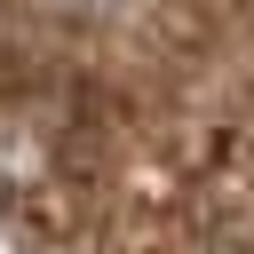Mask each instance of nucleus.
I'll use <instances>...</instances> for the list:
<instances>
[{
    "instance_id": "f257e3e1",
    "label": "nucleus",
    "mask_w": 254,
    "mask_h": 254,
    "mask_svg": "<svg viewBox=\"0 0 254 254\" xmlns=\"http://www.w3.org/2000/svg\"><path fill=\"white\" fill-rule=\"evenodd\" d=\"M48 8H64V16H103V8H119V0H48Z\"/></svg>"
},
{
    "instance_id": "f03ea898",
    "label": "nucleus",
    "mask_w": 254,
    "mask_h": 254,
    "mask_svg": "<svg viewBox=\"0 0 254 254\" xmlns=\"http://www.w3.org/2000/svg\"><path fill=\"white\" fill-rule=\"evenodd\" d=\"M214 254H254V246H214Z\"/></svg>"
}]
</instances>
